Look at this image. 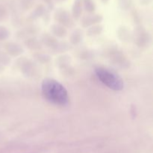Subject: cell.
Here are the masks:
<instances>
[{"instance_id":"8992f818","label":"cell","mask_w":153,"mask_h":153,"mask_svg":"<svg viewBox=\"0 0 153 153\" xmlns=\"http://www.w3.org/2000/svg\"><path fill=\"white\" fill-rule=\"evenodd\" d=\"M7 50L10 54H11L13 56H16L22 53V49L19 45L16 43H8L7 46Z\"/></svg>"},{"instance_id":"6da1fadb","label":"cell","mask_w":153,"mask_h":153,"mask_svg":"<svg viewBox=\"0 0 153 153\" xmlns=\"http://www.w3.org/2000/svg\"><path fill=\"white\" fill-rule=\"evenodd\" d=\"M41 91L47 101L58 105H65L69 102L68 93L66 88L58 81L47 78L43 81Z\"/></svg>"},{"instance_id":"8fae6325","label":"cell","mask_w":153,"mask_h":153,"mask_svg":"<svg viewBox=\"0 0 153 153\" xmlns=\"http://www.w3.org/2000/svg\"><path fill=\"white\" fill-rule=\"evenodd\" d=\"M84 4H85V8L87 11L90 12V13L94 11L95 5L92 0H84Z\"/></svg>"},{"instance_id":"7a4b0ae2","label":"cell","mask_w":153,"mask_h":153,"mask_svg":"<svg viewBox=\"0 0 153 153\" xmlns=\"http://www.w3.org/2000/svg\"><path fill=\"white\" fill-rule=\"evenodd\" d=\"M95 73L98 79L105 86L114 91H119L123 90L124 87L123 81L119 75L112 70L103 67H98L95 68Z\"/></svg>"},{"instance_id":"9c48e42d","label":"cell","mask_w":153,"mask_h":153,"mask_svg":"<svg viewBox=\"0 0 153 153\" xmlns=\"http://www.w3.org/2000/svg\"><path fill=\"white\" fill-rule=\"evenodd\" d=\"M102 31V27L101 25H95L91 27V28L88 29V31H87V34L89 36H94V35H98Z\"/></svg>"},{"instance_id":"277c9868","label":"cell","mask_w":153,"mask_h":153,"mask_svg":"<svg viewBox=\"0 0 153 153\" xmlns=\"http://www.w3.org/2000/svg\"><path fill=\"white\" fill-rule=\"evenodd\" d=\"M102 20V17L100 15H88V16H85L82 19V26L86 28V27L96 25L101 22Z\"/></svg>"},{"instance_id":"3957f363","label":"cell","mask_w":153,"mask_h":153,"mask_svg":"<svg viewBox=\"0 0 153 153\" xmlns=\"http://www.w3.org/2000/svg\"><path fill=\"white\" fill-rule=\"evenodd\" d=\"M55 20L63 26H72L73 24V19L70 17V14L65 10L58 11L55 13Z\"/></svg>"},{"instance_id":"7c38bea8","label":"cell","mask_w":153,"mask_h":153,"mask_svg":"<svg viewBox=\"0 0 153 153\" xmlns=\"http://www.w3.org/2000/svg\"><path fill=\"white\" fill-rule=\"evenodd\" d=\"M9 35V33L5 28L0 27V40L6 39Z\"/></svg>"},{"instance_id":"ba28073f","label":"cell","mask_w":153,"mask_h":153,"mask_svg":"<svg viewBox=\"0 0 153 153\" xmlns=\"http://www.w3.org/2000/svg\"><path fill=\"white\" fill-rule=\"evenodd\" d=\"M82 38V33L80 30H76L72 34L71 37H70V41L73 44H78L80 43Z\"/></svg>"},{"instance_id":"52a82bcc","label":"cell","mask_w":153,"mask_h":153,"mask_svg":"<svg viewBox=\"0 0 153 153\" xmlns=\"http://www.w3.org/2000/svg\"><path fill=\"white\" fill-rule=\"evenodd\" d=\"M82 1L80 0L75 1V4L73 7V16L74 19H78L82 15Z\"/></svg>"},{"instance_id":"5b68a950","label":"cell","mask_w":153,"mask_h":153,"mask_svg":"<svg viewBox=\"0 0 153 153\" xmlns=\"http://www.w3.org/2000/svg\"><path fill=\"white\" fill-rule=\"evenodd\" d=\"M51 31L53 34V35H55L59 37H65L66 34H67V30H66V28L63 25H60V24L59 25L55 24V25H53L52 26H51Z\"/></svg>"},{"instance_id":"4fadbf2b","label":"cell","mask_w":153,"mask_h":153,"mask_svg":"<svg viewBox=\"0 0 153 153\" xmlns=\"http://www.w3.org/2000/svg\"><path fill=\"white\" fill-rule=\"evenodd\" d=\"M102 1H103V2H105H105H107V1H108V0H102Z\"/></svg>"},{"instance_id":"30bf717a","label":"cell","mask_w":153,"mask_h":153,"mask_svg":"<svg viewBox=\"0 0 153 153\" xmlns=\"http://www.w3.org/2000/svg\"><path fill=\"white\" fill-rule=\"evenodd\" d=\"M43 41L44 42L45 44H46L47 46H51V47H52V46H55V45L57 44L56 40H55L53 37L47 35V34H46V35L43 37Z\"/></svg>"}]
</instances>
